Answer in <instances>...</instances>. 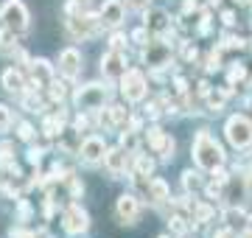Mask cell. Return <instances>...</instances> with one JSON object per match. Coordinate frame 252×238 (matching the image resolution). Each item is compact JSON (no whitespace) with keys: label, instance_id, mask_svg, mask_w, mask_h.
I'll list each match as a JSON object with an SVG mask.
<instances>
[{"label":"cell","instance_id":"obj_36","mask_svg":"<svg viewBox=\"0 0 252 238\" xmlns=\"http://www.w3.org/2000/svg\"><path fill=\"white\" fill-rule=\"evenodd\" d=\"M64 179H67V185H70V196H73V199H76V196H81V193H84V185H81V182H79V179H76V177H73V174H67V177H64Z\"/></svg>","mask_w":252,"mask_h":238},{"label":"cell","instance_id":"obj_45","mask_svg":"<svg viewBox=\"0 0 252 238\" xmlns=\"http://www.w3.org/2000/svg\"><path fill=\"white\" fill-rule=\"evenodd\" d=\"M174 92H177V95H185V92H188V82H185L182 76L174 79Z\"/></svg>","mask_w":252,"mask_h":238},{"label":"cell","instance_id":"obj_14","mask_svg":"<svg viewBox=\"0 0 252 238\" xmlns=\"http://www.w3.org/2000/svg\"><path fill=\"white\" fill-rule=\"evenodd\" d=\"M143 23L149 31H154V34H165L168 28H171V14L165 9H149L143 14Z\"/></svg>","mask_w":252,"mask_h":238},{"label":"cell","instance_id":"obj_3","mask_svg":"<svg viewBox=\"0 0 252 238\" xmlns=\"http://www.w3.org/2000/svg\"><path fill=\"white\" fill-rule=\"evenodd\" d=\"M224 135L227 143L235 149H250L252 146V120L247 115H233L224 123Z\"/></svg>","mask_w":252,"mask_h":238},{"label":"cell","instance_id":"obj_25","mask_svg":"<svg viewBox=\"0 0 252 238\" xmlns=\"http://www.w3.org/2000/svg\"><path fill=\"white\" fill-rule=\"evenodd\" d=\"M168 230H171L174 236H182V233L188 230V219H185L182 213H174L171 219H168Z\"/></svg>","mask_w":252,"mask_h":238},{"label":"cell","instance_id":"obj_44","mask_svg":"<svg viewBox=\"0 0 252 238\" xmlns=\"http://www.w3.org/2000/svg\"><path fill=\"white\" fill-rule=\"evenodd\" d=\"M174 149H177V143H174V138H168V143H165V149H162V163H168V160H174Z\"/></svg>","mask_w":252,"mask_h":238},{"label":"cell","instance_id":"obj_31","mask_svg":"<svg viewBox=\"0 0 252 238\" xmlns=\"http://www.w3.org/2000/svg\"><path fill=\"white\" fill-rule=\"evenodd\" d=\"M137 132H132V129H126V132H121V146L126 149V151H129V154H132V151H135V143H137V138H135Z\"/></svg>","mask_w":252,"mask_h":238},{"label":"cell","instance_id":"obj_57","mask_svg":"<svg viewBox=\"0 0 252 238\" xmlns=\"http://www.w3.org/2000/svg\"><path fill=\"white\" fill-rule=\"evenodd\" d=\"M250 42H252V39H250Z\"/></svg>","mask_w":252,"mask_h":238},{"label":"cell","instance_id":"obj_15","mask_svg":"<svg viewBox=\"0 0 252 238\" xmlns=\"http://www.w3.org/2000/svg\"><path fill=\"white\" fill-rule=\"evenodd\" d=\"M126 151L124 146H115V149H107V154H104V165H107L109 177H121L126 171Z\"/></svg>","mask_w":252,"mask_h":238},{"label":"cell","instance_id":"obj_33","mask_svg":"<svg viewBox=\"0 0 252 238\" xmlns=\"http://www.w3.org/2000/svg\"><path fill=\"white\" fill-rule=\"evenodd\" d=\"M34 135H36V132H34V126H31V123H20V126H17V138L20 140L31 143V140H34Z\"/></svg>","mask_w":252,"mask_h":238},{"label":"cell","instance_id":"obj_53","mask_svg":"<svg viewBox=\"0 0 252 238\" xmlns=\"http://www.w3.org/2000/svg\"><path fill=\"white\" fill-rule=\"evenodd\" d=\"M207 3H210V6H219V3H221V0H207Z\"/></svg>","mask_w":252,"mask_h":238},{"label":"cell","instance_id":"obj_9","mask_svg":"<svg viewBox=\"0 0 252 238\" xmlns=\"http://www.w3.org/2000/svg\"><path fill=\"white\" fill-rule=\"evenodd\" d=\"M98 17H101V26L104 28H118L126 17L124 0H104L101 9H98Z\"/></svg>","mask_w":252,"mask_h":238},{"label":"cell","instance_id":"obj_8","mask_svg":"<svg viewBox=\"0 0 252 238\" xmlns=\"http://www.w3.org/2000/svg\"><path fill=\"white\" fill-rule=\"evenodd\" d=\"M104 154H107V143H104V138H101V135H90V138L81 140L79 157H81L87 165L101 163V160H104Z\"/></svg>","mask_w":252,"mask_h":238},{"label":"cell","instance_id":"obj_19","mask_svg":"<svg viewBox=\"0 0 252 238\" xmlns=\"http://www.w3.org/2000/svg\"><path fill=\"white\" fill-rule=\"evenodd\" d=\"M213 216H216V208H213V205H205V202H196L193 210H190V219H193V224H199V227L207 224Z\"/></svg>","mask_w":252,"mask_h":238},{"label":"cell","instance_id":"obj_50","mask_svg":"<svg viewBox=\"0 0 252 238\" xmlns=\"http://www.w3.org/2000/svg\"><path fill=\"white\" fill-rule=\"evenodd\" d=\"M213 238H235V233L230 227H227V230H216V236H213Z\"/></svg>","mask_w":252,"mask_h":238},{"label":"cell","instance_id":"obj_2","mask_svg":"<svg viewBox=\"0 0 252 238\" xmlns=\"http://www.w3.org/2000/svg\"><path fill=\"white\" fill-rule=\"evenodd\" d=\"M0 23L6 28H11L17 37H26L31 31V14H28L26 3L23 0H6L0 6Z\"/></svg>","mask_w":252,"mask_h":238},{"label":"cell","instance_id":"obj_47","mask_svg":"<svg viewBox=\"0 0 252 238\" xmlns=\"http://www.w3.org/2000/svg\"><path fill=\"white\" fill-rule=\"evenodd\" d=\"M221 23H224L227 28L235 26V11H221Z\"/></svg>","mask_w":252,"mask_h":238},{"label":"cell","instance_id":"obj_6","mask_svg":"<svg viewBox=\"0 0 252 238\" xmlns=\"http://www.w3.org/2000/svg\"><path fill=\"white\" fill-rule=\"evenodd\" d=\"M62 230L67 233V236H81V233H87L90 230V216H87V210L81 208V205H67L62 213Z\"/></svg>","mask_w":252,"mask_h":238},{"label":"cell","instance_id":"obj_28","mask_svg":"<svg viewBox=\"0 0 252 238\" xmlns=\"http://www.w3.org/2000/svg\"><path fill=\"white\" fill-rule=\"evenodd\" d=\"M23 107H26L28 112H42V104H39V98L34 95V90L31 92L23 90Z\"/></svg>","mask_w":252,"mask_h":238},{"label":"cell","instance_id":"obj_16","mask_svg":"<svg viewBox=\"0 0 252 238\" xmlns=\"http://www.w3.org/2000/svg\"><path fill=\"white\" fill-rule=\"evenodd\" d=\"M146 193H149V199H152L154 205H162V202L171 199V191H168L165 179H160V177H152V179L146 182Z\"/></svg>","mask_w":252,"mask_h":238},{"label":"cell","instance_id":"obj_13","mask_svg":"<svg viewBox=\"0 0 252 238\" xmlns=\"http://www.w3.org/2000/svg\"><path fill=\"white\" fill-rule=\"evenodd\" d=\"M54 82V64L48 59H34L31 62V87L28 90H36V87H48Z\"/></svg>","mask_w":252,"mask_h":238},{"label":"cell","instance_id":"obj_12","mask_svg":"<svg viewBox=\"0 0 252 238\" xmlns=\"http://www.w3.org/2000/svg\"><path fill=\"white\" fill-rule=\"evenodd\" d=\"M101 73L107 76V79H121L126 73V59L121 51H107V54L101 56Z\"/></svg>","mask_w":252,"mask_h":238},{"label":"cell","instance_id":"obj_42","mask_svg":"<svg viewBox=\"0 0 252 238\" xmlns=\"http://www.w3.org/2000/svg\"><path fill=\"white\" fill-rule=\"evenodd\" d=\"M132 42H137V45H149V28H137L135 34H132Z\"/></svg>","mask_w":252,"mask_h":238},{"label":"cell","instance_id":"obj_52","mask_svg":"<svg viewBox=\"0 0 252 238\" xmlns=\"http://www.w3.org/2000/svg\"><path fill=\"white\" fill-rule=\"evenodd\" d=\"M34 238H51V236H48L45 230H42V233H36V236H34Z\"/></svg>","mask_w":252,"mask_h":238},{"label":"cell","instance_id":"obj_27","mask_svg":"<svg viewBox=\"0 0 252 238\" xmlns=\"http://www.w3.org/2000/svg\"><path fill=\"white\" fill-rule=\"evenodd\" d=\"M247 45L241 37H230V34H224L221 37V45H219V51H241V48Z\"/></svg>","mask_w":252,"mask_h":238},{"label":"cell","instance_id":"obj_22","mask_svg":"<svg viewBox=\"0 0 252 238\" xmlns=\"http://www.w3.org/2000/svg\"><path fill=\"white\" fill-rule=\"evenodd\" d=\"M107 112H109V120H112V126H115V129L126 126V123H129V118H132V115H129V110H126V107H121V104H112Z\"/></svg>","mask_w":252,"mask_h":238},{"label":"cell","instance_id":"obj_37","mask_svg":"<svg viewBox=\"0 0 252 238\" xmlns=\"http://www.w3.org/2000/svg\"><path fill=\"white\" fill-rule=\"evenodd\" d=\"M244 219V210H238V208H230V210H224V221L233 227V224H238V221Z\"/></svg>","mask_w":252,"mask_h":238},{"label":"cell","instance_id":"obj_18","mask_svg":"<svg viewBox=\"0 0 252 238\" xmlns=\"http://www.w3.org/2000/svg\"><path fill=\"white\" fill-rule=\"evenodd\" d=\"M230 92H233V90H230V84H227V87H221V90H210V92L205 95V101H207V110H210V112H219V110H221V107L227 104V98H230Z\"/></svg>","mask_w":252,"mask_h":238},{"label":"cell","instance_id":"obj_43","mask_svg":"<svg viewBox=\"0 0 252 238\" xmlns=\"http://www.w3.org/2000/svg\"><path fill=\"white\" fill-rule=\"evenodd\" d=\"M196 56H199L196 45H190V42H185V48H182V59H185V62H193Z\"/></svg>","mask_w":252,"mask_h":238},{"label":"cell","instance_id":"obj_29","mask_svg":"<svg viewBox=\"0 0 252 238\" xmlns=\"http://www.w3.org/2000/svg\"><path fill=\"white\" fill-rule=\"evenodd\" d=\"M48 92H51V101H54V104H62L64 95H67L64 84H59V82H51V84H48Z\"/></svg>","mask_w":252,"mask_h":238},{"label":"cell","instance_id":"obj_10","mask_svg":"<svg viewBox=\"0 0 252 238\" xmlns=\"http://www.w3.org/2000/svg\"><path fill=\"white\" fill-rule=\"evenodd\" d=\"M143 62L149 67H165V64L171 62L168 42H149V45H143Z\"/></svg>","mask_w":252,"mask_h":238},{"label":"cell","instance_id":"obj_39","mask_svg":"<svg viewBox=\"0 0 252 238\" xmlns=\"http://www.w3.org/2000/svg\"><path fill=\"white\" fill-rule=\"evenodd\" d=\"M210 174H213V182H216V185H221V188H224V185L230 182V174H227V171L221 168V165H219L216 171H210Z\"/></svg>","mask_w":252,"mask_h":238},{"label":"cell","instance_id":"obj_48","mask_svg":"<svg viewBox=\"0 0 252 238\" xmlns=\"http://www.w3.org/2000/svg\"><path fill=\"white\" fill-rule=\"evenodd\" d=\"M196 87H199V95H202V98H205L207 92L213 90V87H210V82H205V79H202V82H199V84H196Z\"/></svg>","mask_w":252,"mask_h":238},{"label":"cell","instance_id":"obj_56","mask_svg":"<svg viewBox=\"0 0 252 238\" xmlns=\"http://www.w3.org/2000/svg\"><path fill=\"white\" fill-rule=\"evenodd\" d=\"M160 238H168V236H160Z\"/></svg>","mask_w":252,"mask_h":238},{"label":"cell","instance_id":"obj_24","mask_svg":"<svg viewBox=\"0 0 252 238\" xmlns=\"http://www.w3.org/2000/svg\"><path fill=\"white\" fill-rule=\"evenodd\" d=\"M227 188H230V202H241L244 196H247V177H235V179H230Z\"/></svg>","mask_w":252,"mask_h":238},{"label":"cell","instance_id":"obj_1","mask_svg":"<svg viewBox=\"0 0 252 238\" xmlns=\"http://www.w3.org/2000/svg\"><path fill=\"white\" fill-rule=\"evenodd\" d=\"M190 154H193V163H196L199 171H207V174L216 171L219 165H224V149L207 129H199L196 140L190 146Z\"/></svg>","mask_w":252,"mask_h":238},{"label":"cell","instance_id":"obj_38","mask_svg":"<svg viewBox=\"0 0 252 238\" xmlns=\"http://www.w3.org/2000/svg\"><path fill=\"white\" fill-rule=\"evenodd\" d=\"M31 219V205H28L26 199H20V205H17V221H28Z\"/></svg>","mask_w":252,"mask_h":238},{"label":"cell","instance_id":"obj_55","mask_svg":"<svg viewBox=\"0 0 252 238\" xmlns=\"http://www.w3.org/2000/svg\"><path fill=\"white\" fill-rule=\"evenodd\" d=\"M247 3H250V11H252V0H247Z\"/></svg>","mask_w":252,"mask_h":238},{"label":"cell","instance_id":"obj_35","mask_svg":"<svg viewBox=\"0 0 252 238\" xmlns=\"http://www.w3.org/2000/svg\"><path fill=\"white\" fill-rule=\"evenodd\" d=\"M182 185H185L188 191H196L199 188V174L196 171H185V174H182Z\"/></svg>","mask_w":252,"mask_h":238},{"label":"cell","instance_id":"obj_21","mask_svg":"<svg viewBox=\"0 0 252 238\" xmlns=\"http://www.w3.org/2000/svg\"><path fill=\"white\" fill-rule=\"evenodd\" d=\"M146 140H149L152 151H162V149H165V143H168V135H165L160 126H152V129H149V135H146Z\"/></svg>","mask_w":252,"mask_h":238},{"label":"cell","instance_id":"obj_51","mask_svg":"<svg viewBox=\"0 0 252 238\" xmlns=\"http://www.w3.org/2000/svg\"><path fill=\"white\" fill-rule=\"evenodd\" d=\"M238 238H252V230H244V233H241Z\"/></svg>","mask_w":252,"mask_h":238},{"label":"cell","instance_id":"obj_34","mask_svg":"<svg viewBox=\"0 0 252 238\" xmlns=\"http://www.w3.org/2000/svg\"><path fill=\"white\" fill-rule=\"evenodd\" d=\"M207 73H213V70H219L221 67V51H210V56H207Z\"/></svg>","mask_w":252,"mask_h":238},{"label":"cell","instance_id":"obj_30","mask_svg":"<svg viewBox=\"0 0 252 238\" xmlns=\"http://www.w3.org/2000/svg\"><path fill=\"white\" fill-rule=\"evenodd\" d=\"M11 123H14V112L6 104H0V132H9Z\"/></svg>","mask_w":252,"mask_h":238},{"label":"cell","instance_id":"obj_7","mask_svg":"<svg viewBox=\"0 0 252 238\" xmlns=\"http://www.w3.org/2000/svg\"><path fill=\"white\" fill-rule=\"evenodd\" d=\"M115 213L121 219V224H135L140 219V199L135 193H121L115 202Z\"/></svg>","mask_w":252,"mask_h":238},{"label":"cell","instance_id":"obj_23","mask_svg":"<svg viewBox=\"0 0 252 238\" xmlns=\"http://www.w3.org/2000/svg\"><path fill=\"white\" fill-rule=\"evenodd\" d=\"M0 51H3V54H14V51H17V34L6 26L0 28Z\"/></svg>","mask_w":252,"mask_h":238},{"label":"cell","instance_id":"obj_46","mask_svg":"<svg viewBox=\"0 0 252 238\" xmlns=\"http://www.w3.org/2000/svg\"><path fill=\"white\" fill-rule=\"evenodd\" d=\"M126 6H129V9L143 11V9H149V0H126Z\"/></svg>","mask_w":252,"mask_h":238},{"label":"cell","instance_id":"obj_20","mask_svg":"<svg viewBox=\"0 0 252 238\" xmlns=\"http://www.w3.org/2000/svg\"><path fill=\"white\" fill-rule=\"evenodd\" d=\"M132 160H135V171H132V174L135 177H152V171H154V160L152 157L132 151Z\"/></svg>","mask_w":252,"mask_h":238},{"label":"cell","instance_id":"obj_54","mask_svg":"<svg viewBox=\"0 0 252 238\" xmlns=\"http://www.w3.org/2000/svg\"><path fill=\"white\" fill-rule=\"evenodd\" d=\"M79 3H81V6H84V3H90V0H79Z\"/></svg>","mask_w":252,"mask_h":238},{"label":"cell","instance_id":"obj_41","mask_svg":"<svg viewBox=\"0 0 252 238\" xmlns=\"http://www.w3.org/2000/svg\"><path fill=\"white\" fill-rule=\"evenodd\" d=\"M36 233L34 230H26V227H11L9 230V238H34Z\"/></svg>","mask_w":252,"mask_h":238},{"label":"cell","instance_id":"obj_4","mask_svg":"<svg viewBox=\"0 0 252 238\" xmlns=\"http://www.w3.org/2000/svg\"><path fill=\"white\" fill-rule=\"evenodd\" d=\"M146 92H149V82H146V76L135 67H126V73L121 76V95H124L129 104H137V101L146 98Z\"/></svg>","mask_w":252,"mask_h":238},{"label":"cell","instance_id":"obj_11","mask_svg":"<svg viewBox=\"0 0 252 238\" xmlns=\"http://www.w3.org/2000/svg\"><path fill=\"white\" fill-rule=\"evenodd\" d=\"M59 73H62L67 82H73V79L81 73V54L76 48H64L62 54H59Z\"/></svg>","mask_w":252,"mask_h":238},{"label":"cell","instance_id":"obj_40","mask_svg":"<svg viewBox=\"0 0 252 238\" xmlns=\"http://www.w3.org/2000/svg\"><path fill=\"white\" fill-rule=\"evenodd\" d=\"M124 48H126L124 34H112V37H109V51H124Z\"/></svg>","mask_w":252,"mask_h":238},{"label":"cell","instance_id":"obj_17","mask_svg":"<svg viewBox=\"0 0 252 238\" xmlns=\"http://www.w3.org/2000/svg\"><path fill=\"white\" fill-rule=\"evenodd\" d=\"M3 87L9 92H23L26 90V76L20 73L17 67H6L3 70Z\"/></svg>","mask_w":252,"mask_h":238},{"label":"cell","instance_id":"obj_26","mask_svg":"<svg viewBox=\"0 0 252 238\" xmlns=\"http://www.w3.org/2000/svg\"><path fill=\"white\" fill-rule=\"evenodd\" d=\"M244 79H247V67H244V64H233V67H230V73H227V84L235 87V84H241Z\"/></svg>","mask_w":252,"mask_h":238},{"label":"cell","instance_id":"obj_5","mask_svg":"<svg viewBox=\"0 0 252 238\" xmlns=\"http://www.w3.org/2000/svg\"><path fill=\"white\" fill-rule=\"evenodd\" d=\"M107 95H109V90L104 84H84V87L76 90V107H79L81 112H95V110L104 107Z\"/></svg>","mask_w":252,"mask_h":238},{"label":"cell","instance_id":"obj_32","mask_svg":"<svg viewBox=\"0 0 252 238\" xmlns=\"http://www.w3.org/2000/svg\"><path fill=\"white\" fill-rule=\"evenodd\" d=\"M42 157H45V149H42V146H31L26 151V160L31 165H39V163H42Z\"/></svg>","mask_w":252,"mask_h":238},{"label":"cell","instance_id":"obj_49","mask_svg":"<svg viewBox=\"0 0 252 238\" xmlns=\"http://www.w3.org/2000/svg\"><path fill=\"white\" fill-rule=\"evenodd\" d=\"M146 115H152V118H160V104H149V107H146Z\"/></svg>","mask_w":252,"mask_h":238}]
</instances>
